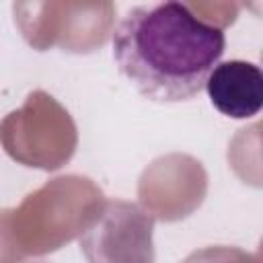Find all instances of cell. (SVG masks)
I'll return each instance as SVG.
<instances>
[{"mask_svg":"<svg viewBox=\"0 0 263 263\" xmlns=\"http://www.w3.org/2000/svg\"><path fill=\"white\" fill-rule=\"evenodd\" d=\"M224 49V29L201 21L183 2L134 6L113 31L119 72L154 103L197 97Z\"/></svg>","mask_w":263,"mask_h":263,"instance_id":"obj_1","label":"cell"},{"mask_svg":"<svg viewBox=\"0 0 263 263\" xmlns=\"http://www.w3.org/2000/svg\"><path fill=\"white\" fill-rule=\"evenodd\" d=\"M154 218L140 205L109 201L80 236L88 263H154Z\"/></svg>","mask_w":263,"mask_h":263,"instance_id":"obj_2","label":"cell"},{"mask_svg":"<svg viewBox=\"0 0 263 263\" xmlns=\"http://www.w3.org/2000/svg\"><path fill=\"white\" fill-rule=\"evenodd\" d=\"M203 88L212 105L232 119L255 117L263 107V74L257 64L247 60L220 62Z\"/></svg>","mask_w":263,"mask_h":263,"instance_id":"obj_3","label":"cell"},{"mask_svg":"<svg viewBox=\"0 0 263 263\" xmlns=\"http://www.w3.org/2000/svg\"><path fill=\"white\" fill-rule=\"evenodd\" d=\"M181 263H259L253 253L230 245H212L189 253Z\"/></svg>","mask_w":263,"mask_h":263,"instance_id":"obj_4","label":"cell"}]
</instances>
